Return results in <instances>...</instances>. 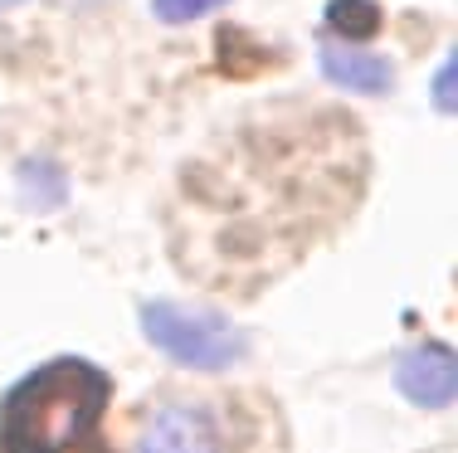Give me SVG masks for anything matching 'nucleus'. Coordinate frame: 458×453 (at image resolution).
Instances as JSON below:
<instances>
[{
    "instance_id": "1",
    "label": "nucleus",
    "mask_w": 458,
    "mask_h": 453,
    "mask_svg": "<svg viewBox=\"0 0 458 453\" xmlns=\"http://www.w3.org/2000/svg\"><path fill=\"white\" fill-rule=\"evenodd\" d=\"M366 186L361 127L327 107H278L191 161L176 205L181 268L205 283H264L352 214Z\"/></svg>"
},
{
    "instance_id": "2",
    "label": "nucleus",
    "mask_w": 458,
    "mask_h": 453,
    "mask_svg": "<svg viewBox=\"0 0 458 453\" xmlns=\"http://www.w3.org/2000/svg\"><path fill=\"white\" fill-rule=\"evenodd\" d=\"M107 400L113 381L93 361H45L0 405V453H113L103 439Z\"/></svg>"
},
{
    "instance_id": "3",
    "label": "nucleus",
    "mask_w": 458,
    "mask_h": 453,
    "mask_svg": "<svg viewBox=\"0 0 458 453\" xmlns=\"http://www.w3.org/2000/svg\"><path fill=\"white\" fill-rule=\"evenodd\" d=\"M141 331L157 351L191 371H229L244 356V337L229 327V317L210 307H181V302H147Z\"/></svg>"
},
{
    "instance_id": "4",
    "label": "nucleus",
    "mask_w": 458,
    "mask_h": 453,
    "mask_svg": "<svg viewBox=\"0 0 458 453\" xmlns=\"http://www.w3.org/2000/svg\"><path fill=\"white\" fill-rule=\"evenodd\" d=\"M395 390L420 409H449L458 395V361L449 347L424 341L395 361Z\"/></svg>"
},
{
    "instance_id": "5",
    "label": "nucleus",
    "mask_w": 458,
    "mask_h": 453,
    "mask_svg": "<svg viewBox=\"0 0 458 453\" xmlns=\"http://www.w3.org/2000/svg\"><path fill=\"white\" fill-rule=\"evenodd\" d=\"M137 453H220V439H215V424L200 409L171 405L141 424Z\"/></svg>"
},
{
    "instance_id": "6",
    "label": "nucleus",
    "mask_w": 458,
    "mask_h": 453,
    "mask_svg": "<svg viewBox=\"0 0 458 453\" xmlns=\"http://www.w3.org/2000/svg\"><path fill=\"white\" fill-rule=\"evenodd\" d=\"M318 63H322L327 83H336V88H346V93L380 98V93L395 88V69H390L380 54H366L356 45H336V39H327V45L318 49Z\"/></svg>"
},
{
    "instance_id": "7",
    "label": "nucleus",
    "mask_w": 458,
    "mask_h": 453,
    "mask_svg": "<svg viewBox=\"0 0 458 453\" xmlns=\"http://www.w3.org/2000/svg\"><path fill=\"white\" fill-rule=\"evenodd\" d=\"M15 176H20V200H25L30 210H59L64 196H69V180H64L59 161H49V156L20 161Z\"/></svg>"
},
{
    "instance_id": "8",
    "label": "nucleus",
    "mask_w": 458,
    "mask_h": 453,
    "mask_svg": "<svg viewBox=\"0 0 458 453\" xmlns=\"http://www.w3.org/2000/svg\"><path fill=\"white\" fill-rule=\"evenodd\" d=\"M380 25H386V15H380L376 0H332V5H327V29H332V35H342L346 45L370 39Z\"/></svg>"
},
{
    "instance_id": "9",
    "label": "nucleus",
    "mask_w": 458,
    "mask_h": 453,
    "mask_svg": "<svg viewBox=\"0 0 458 453\" xmlns=\"http://www.w3.org/2000/svg\"><path fill=\"white\" fill-rule=\"evenodd\" d=\"M229 5V0H151V15L161 20V25H191V20L210 15V10Z\"/></svg>"
},
{
    "instance_id": "10",
    "label": "nucleus",
    "mask_w": 458,
    "mask_h": 453,
    "mask_svg": "<svg viewBox=\"0 0 458 453\" xmlns=\"http://www.w3.org/2000/svg\"><path fill=\"white\" fill-rule=\"evenodd\" d=\"M434 107H439V113H454V59H444L439 73H434Z\"/></svg>"
},
{
    "instance_id": "11",
    "label": "nucleus",
    "mask_w": 458,
    "mask_h": 453,
    "mask_svg": "<svg viewBox=\"0 0 458 453\" xmlns=\"http://www.w3.org/2000/svg\"><path fill=\"white\" fill-rule=\"evenodd\" d=\"M0 5H15V0H0Z\"/></svg>"
}]
</instances>
